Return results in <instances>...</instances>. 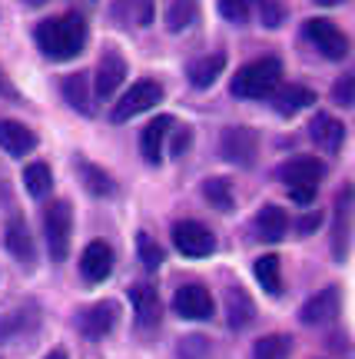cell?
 <instances>
[{"label":"cell","mask_w":355,"mask_h":359,"mask_svg":"<svg viewBox=\"0 0 355 359\" xmlns=\"http://www.w3.org/2000/svg\"><path fill=\"white\" fill-rule=\"evenodd\" d=\"M37 47L50 60H70L87 47V20L80 13H60L37 24Z\"/></svg>","instance_id":"obj_1"},{"label":"cell","mask_w":355,"mask_h":359,"mask_svg":"<svg viewBox=\"0 0 355 359\" xmlns=\"http://www.w3.org/2000/svg\"><path fill=\"white\" fill-rule=\"evenodd\" d=\"M282 80V64L279 57H263V60H253L236 70L232 77V97H242V100H263V97H272L279 90Z\"/></svg>","instance_id":"obj_2"},{"label":"cell","mask_w":355,"mask_h":359,"mask_svg":"<svg viewBox=\"0 0 355 359\" xmlns=\"http://www.w3.org/2000/svg\"><path fill=\"white\" fill-rule=\"evenodd\" d=\"M70 233H74V210L67 200H53L43 213V236L53 263H64L70 257Z\"/></svg>","instance_id":"obj_3"},{"label":"cell","mask_w":355,"mask_h":359,"mask_svg":"<svg viewBox=\"0 0 355 359\" xmlns=\"http://www.w3.org/2000/svg\"><path fill=\"white\" fill-rule=\"evenodd\" d=\"M163 100V87L156 83V80H137L133 87L116 100V107H113V114H110V120L113 123H127L130 116H137V114H146V110H153L156 103Z\"/></svg>","instance_id":"obj_4"},{"label":"cell","mask_w":355,"mask_h":359,"mask_svg":"<svg viewBox=\"0 0 355 359\" xmlns=\"http://www.w3.org/2000/svg\"><path fill=\"white\" fill-rule=\"evenodd\" d=\"M173 246L183 257L203 259L216 250V236L200 219H179V223H173Z\"/></svg>","instance_id":"obj_5"},{"label":"cell","mask_w":355,"mask_h":359,"mask_svg":"<svg viewBox=\"0 0 355 359\" xmlns=\"http://www.w3.org/2000/svg\"><path fill=\"white\" fill-rule=\"evenodd\" d=\"M302 30H305V40H309L326 60H342L345 53H349V37H345L332 20H326V17L305 20Z\"/></svg>","instance_id":"obj_6"},{"label":"cell","mask_w":355,"mask_h":359,"mask_svg":"<svg viewBox=\"0 0 355 359\" xmlns=\"http://www.w3.org/2000/svg\"><path fill=\"white\" fill-rule=\"evenodd\" d=\"M219 154H223V160H229V163L249 170L256 163V154H259V137H256V130H249V127L223 130V137H219Z\"/></svg>","instance_id":"obj_7"},{"label":"cell","mask_w":355,"mask_h":359,"mask_svg":"<svg viewBox=\"0 0 355 359\" xmlns=\"http://www.w3.org/2000/svg\"><path fill=\"white\" fill-rule=\"evenodd\" d=\"M352 210H355V187L345 183L335 200V226H332V257L335 263H345L349 243H352Z\"/></svg>","instance_id":"obj_8"},{"label":"cell","mask_w":355,"mask_h":359,"mask_svg":"<svg viewBox=\"0 0 355 359\" xmlns=\"http://www.w3.org/2000/svg\"><path fill=\"white\" fill-rule=\"evenodd\" d=\"M339 309H342V293H339V286H326V290H319L316 296H309L302 303L299 320H302L305 326H329V323H335Z\"/></svg>","instance_id":"obj_9"},{"label":"cell","mask_w":355,"mask_h":359,"mask_svg":"<svg viewBox=\"0 0 355 359\" xmlns=\"http://www.w3.org/2000/svg\"><path fill=\"white\" fill-rule=\"evenodd\" d=\"M116 323H120V306H116L113 299L93 303V306H87L76 316V326H80L83 339H103V336H110V330H113Z\"/></svg>","instance_id":"obj_10"},{"label":"cell","mask_w":355,"mask_h":359,"mask_svg":"<svg viewBox=\"0 0 355 359\" xmlns=\"http://www.w3.org/2000/svg\"><path fill=\"white\" fill-rule=\"evenodd\" d=\"M113 246L103 243V240H93V243H87V250H83V257H80V276L90 283V286H97V283L110 280V273H113Z\"/></svg>","instance_id":"obj_11"},{"label":"cell","mask_w":355,"mask_h":359,"mask_svg":"<svg viewBox=\"0 0 355 359\" xmlns=\"http://www.w3.org/2000/svg\"><path fill=\"white\" fill-rule=\"evenodd\" d=\"M173 309H176L183 320H209L213 316V296L206 286L200 283H190V286H179L176 296H173Z\"/></svg>","instance_id":"obj_12"},{"label":"cell","mask_w":355,"mask_h":359,"mask_svg":"<svg viewBox=\"0 0 355 359\" xmlns=\"http://www.w3.org/2000/svg\"><path fill=\"white\" fill-rule=\"evenodd\" d=\"M326 177V163L316 156H292L289 163L279 167V180L289 187H319V180Z\"/></svg>","instance_id":"obj_13"},{"label":"cell","mask_w":355,"mask_h":359,"mask_svg":"<svg viewBox=\"0 0 355 359\" xmlns=\"http://www.w3.org/2000/svg\"><path fill=\"white\" fill-rule=\"evenodd\" d=\"M309 137L326 154H339L345 143V127H342V120H335L332 114H316L312 123H309Z\"/></svg>","instance_id":"obj_14"},{"label":"cell","mask_w":355,"mask_h":359,"mask_svg":"<svg viewBox=\"0 0 355 359\" xmlns=\"http://www.w3.org/2000/svg\"><path fill=\"white\" fill-rule=\"evenodd\" d=\"M0 150L11 156H27L37 150V133L17 120H0Z\"/></svg>","instance_id":"obj_15"},{"label":"cell","mask_w":355,"mask_h":359,"mask_svg":"<svg viewBox=\"0 0 355 359\" xmlns=\"http://www.w3.org/2000/svg\"><path fill=\"white\" fill-rule=\"evenodd\" d=\"M130 303H133L137 323H140L143 330L156 326V323H160V316H163V306H160V293H156V286H150V283H140V286H133V290H130Z\"/></svg>","instance_id":"obj_16"},{"label":"cell","mask_w":355,"mask_h":359,"mask_svg":"<svg viewBox=\"0 0 355 359\" xmlns=\"http://www.w3.org/2000/svg\"><path fill=\"white\" fill-rule=\"evenodd\" d=\"M123 80H127V60H123L116 50L103 53L100 67H97V97H103V100L113 97Z\"/></svg>","instance_id":"obj_17"},{"label":"cell","mask_w":355,"mask_h":359,"mask_svg":"<svg viewBox=\"0 0 355 359\" xmlns=\"http://www.w3.org/2000/svg\"><path fill=\"white\" fill-rule=\"evenodd\" d=\"M173 130V116H156V120H150L146 123V130H143V137H140V150H143V160L146 163H160L163 160V143H166V133Z\"/></svg>","instance_id":"obj_18"},{"label":"cell","mask_w":355,"mask_h":359,"mask_svg":"<svg viewBox=\"0 0 355 359\" xmlns=\"http://www.w3.org/2000/svg\"><path fill=\"white\" fill-rule=\"evenodd\" d=\"M256 233H259V240H266V243H279L282 236L289 233V217H286V210L282 206H263L259 213H256Z\"/></svg>","instance_id":"obj_19"},{"label":"cell","mask_w":355,"mask_h":359,"mask_svg":"<svg viewBox=\"0 0 355 359\" xmlns=\"http://www.w3.org/2000/svg\"><path fill=\"white\" fill-rule=\"evenodd\" d=\"M76 173H80V180H83V187H87L90 196L110 200V196L116 193L113 177H110L106 170H100L97 163H90V160H76Z\"/></svg>","instance_id":"obj_20"},{"label":"cell","mask_w":355,"mask_h":359,"mask_svg":"<svg viewBox=\"0 0 355 359\" xmlns=\"http://www.w3.org/2000/svg\"><path fill=\"white\" fill-rule=\"evenodd\" d=\"M226 70V57L223 53H206L200 60H193L190 64V83L196 90H209L219 80V74Z\"/></svg>","instance_id":"obj_21"},{"label":"cell","mask_w":355,"mask_h":359,"mask_svg":"<svg viewBox=\"0 0 355 359\" xmlns=\"http://www.w3.org/2000/svg\"><path fill=\"white\" fill-rule=\"evenodd\" d=\"M312 103H316V93H312V90L302 87V83H289V87H282L279 93H276V114L295 116L299 110L312 107Z\"/></svg>","instance_id":"obj_22"},{"label":"cell","mask_w":355,"mask_h":359,"mask_svg":"<svg viewBox=\"0 0 355 359\" xmlns=\"http://www.w3.org/2000/svg\"><path fill=\"white\" fill-rule=\"evenodd\" d=\"M226 316H229V330L242 333V330L256 320L253 299L242 293V290H229V293H226Z\"/></svg>","instance_id":"obj_23"},{"label":"cell","mask_w":355,"mask_h":359,"mask_svg":"<svg viewBox=\"0 0 355 359\" xmlns=\"http://www.w3.org/2000/svg\"><path fill=\"white\" fill-rule=\"evenodd\" d=\"M253 273H256V283L266 290L269 296H279L282 293V263L276 253H266L253 263Z\"/></svg>","instance_id":"obj_24"},{"label":"cell","mask_w":355,"mask_h":359,"mask_svg":"<svg viewBox=\"0 0 355 359\" xmlns=\"http://www.w3.org/2000/svg\"><path fill=\"white\" fill-rule=\"evenodd\" d=\"M60 90H64V100L74 107V110H80L83 116L93 114V107H90V80L87 74H70V77L60 80Z\"/></svg>","instance_id":"obj_25"},{"label":"cell","mask_w":355,"mask_h":359,"mask_svg":"<svg viewBox=\"0 0 355 359\" xmlns=\"http://www.w3.org/2000/svg\"><path fill=\"white\" fill-rule=\"evenodd\" d=\"M7 250H11V257L13 259H20V263H34V236H30V230H27L20 219H13L11 226H7Z\"/></svg>","instance_id":"obj_26"},{"label":"cell","mask_w":355,"mask_h":359,"mask_svg":"<svg viewBox=\"0 0 355 359\" xmlns=\"http://www.w3.org/2000/svg\"><path fill=\"white\" fill-rule=\"evenodd\" d=\"M289 356H292V339L286 333L259 336L253 343V359H289Z\"/></svg>","instance_id":"obj_27"},{"label":"cell","mask_w":355,"mask_h":359,"mask_svg":"<svg viewBox=\"0 0 355 359\" xmlns=\"http://www.w3.org/2000/svg\"><path fill=\"white\" fill-rule=\"evenodd\" d=\"M203 196L206 203L213 206V210H219V213H229L232 206H236V196H232V183H229L226 177H213L203 183Z\"/></svg>","instance_id":"obj_28"},{"label":"cell","mask_w":355,"mask_h":359,"mask_svg":"<svg viewBox=\"0 0 355 359\" xmlns=\"http://www.w3.org/2000/svg\"><path fill=\"white\" fill-rule=\"evenodd\" d=\"M24 187H27V193L34 196V200H43L47 193L53 190V173H50V167L47 163H27L24 167Z\"/></svg>","instance_id":"obj_29"},{"label":"cell","mask_w":355,"mask_h":359,"mask_svg":"<svg viewBox=\"0 0 355 359\" xmlns=\"http://www.w3.org/2000/svg\"><path fill=\"white\" fill-rule=\"evenodd\" d=\"M196 17H200L196 0H173L169 11H166V27H169L173 34H183V30H190V27L196 24Z\"/></svg>","instance_id":"obj_30"},{"label":"cell","mask_w":355,"mask_h":359,"mask_svg":"<svg viewBox=\"0 0 355 359\" xmlns=\"http://www.w3.org/2000/svg\"><path fill=\"white\" fill-rule=\"evenodd\" d=\"M116 11L123 20L137 27H150L153 24V0H116Z\"/></svg>","instance_id":"obj_31"},{"label":"cell","mask_w":355,"mask_h":359,"mask_svg":"<svg viewBox=\"0 0 355 359\" xmlns=\"http://www.w3.org/2000/svg\"><path fill=\"white\" fill-rule=\"evenodd\" d=\"M137 253H140V259H143V266L146 269H156L160 263H163V257H166L163 246L156 243L150 233H140V236H137Z\"/></svg>","instance_id":"obj_32"},{"label":"cell","mask_w":355,"mask_h":359,"mask_svg":"<svg viewBox=\"0 0 355 359\" xmlns=\"http://www.w3.org/2000/svg\"><path fill=\"white\" fill-rule=\"evenodd\" d=\"M332 100L339 107H355V74H342L332 83Z\"/></svg>","instance_id":"obj_33"},{"label":"cell","mask_w":355,"mask_h":359,"mask_svg":"<svg viewBox=\"0 0 355 359\" xmlns=\"http://www.w3.org/2000/svg\"><path fill=\"white\" fill-rule=\"evenodd\" d=\"M176 356L179 359H206L209 356V343H206L203 336H186V339H179Z\"/></svg>","instance_id":"obj_34"},{"label":"cell","mask_w":355,"mask_h":359,"mask_svg":"<svg viewBox=\"0 0 355 359\" xmlns=\"http://www.w3.org/2000/svg\"><path fill=\"white\" fill-rule=\"evenodd\" d=\"M249 4L253 0H219V13L229 24H246L249 20Z\"/></svg>","instance_id":"obj_35"},{"label":"cell","mask_w":355,"mask_h":359,"mask_svg":"<svg viewBox=\"0 0 355 359\" xmlns=\"http://www.w3.org/2000/svg\"><path fill=\"white\" fill-rule=\"evenodd\" d=\"M20 330H27V316H24V309H17V313H11V316H0V343H4L7 336L20 333Z\"/></svg>","instance_id":"obj_36"},{"label":"cell","mask_w":355,"mask_h":359,"mask_svg":"<svg viewBox=\"0 0 355 359\" xmlns=\"http://www.w3.org/2000/svg\"><path fill=\"white\" fill-rule=\"evenodd\" d=\"M259 13H263V27L276 30L282 24V7L276 0H259Z\"/></svg>","instance_id":"obj_37"},{"label":"cell","mask_w":355,"mask_h":359,"mask_svg":"<svg viewBox=\"0 0 355 359\" xmlns=\"http://www.w3.org/2000/svg\"><path fill=\"white\" fill-rule=\"evenodd\" d=\"M316 190H319V187H289V196L299 206H309L312 200H316Z\"/></svg>","instance_id":"obj_38"},{"label":"cell","mask_w":355,"mask_h":359,"mask_svg":"<svg viewBox=\"0 0 355 359\" xmlns=\"http://www.w3.org/2000/svg\"><path fill=\"white\" fill-rule=\"evenodd\" d=\"M319 226H322V213H305L295 230H299V236H309V233H316Z\"/></svg>","instance_id":"obj_39"},{"label":"cell","mask_w":355,"mask_h":359,"mask_svg":"<svg viewBox=\"0 0 355 359\" xmlns=\"http://www.w3.org/2000/svg\"><path fill=\"white\" fill-rule=\"evenodd\" d=\"M190 140H193V133L186 127L176 130V137H173V156H183L186 150H190Z\"/></svg>","instance_id":"obj_40"},{"label":"cell","mask_w":355,"mask_h":359,"mask_svg":"<svg viewBox=\"0 0 355 359\" xmlns=\"http://www.w3.org/2000/svg\"><path fill=\"white\" fill-rule=\"evenodd\" d=\"M0 97H13V87L7 83V77H4V70H0Z\"/></svg>","instance_id":"obj_41"},{"label":"cell","mask_w":355,"mask_h":359,"mask_svg":"<svg viewBox=\"0 0 355 359\" xmlns=\"http://www.w3.org/2000/svg\"><path fill=\"white\" fill-rule=\"evenodd\" d=\"M47 359H70V356H67V349H50V353H47Z\"/></svg>","instance_id":"obj_42"},{"label":"cell","mask_w":355,"mask_h":359,"mask_svg":"<svg viewBox=\"0 0 355 359\" xmlns=\"http://www.w3.org/2000/svg\"><path fill=\"white\" fill-rule=\"evenodd\" d=\"M319 7H339V4H345V0H316Z\"/></svg>","instance_id":"obj_43"},{"label":"cell","mask_w":355,"mask_h":359,"mask_svg":"<svg viewBox=\"0 0 355 359\" xmlns=\"http://www.w3.org/2000/svg\"><path fill=\"white\" fill-rule=\"evenodd\" d=\"M27 4H30V7H40V4H47V0H27Z\"/></svg>","instance_id":"obj_44"}]
</instances>
